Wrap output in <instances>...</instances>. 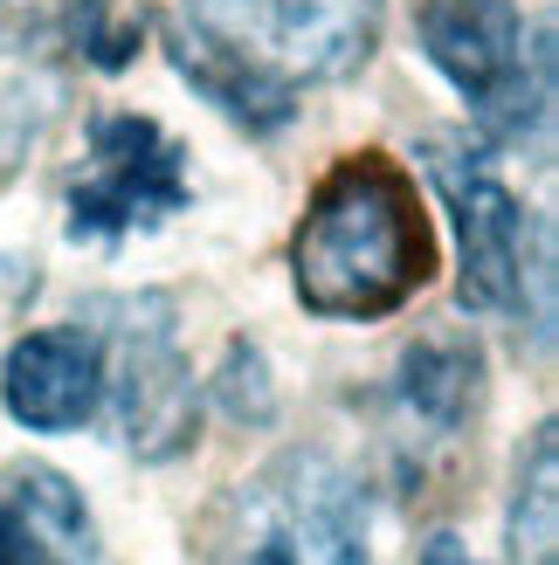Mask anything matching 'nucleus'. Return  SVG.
Listing matches in <instances>:
<instances>
[{
    "mask_svg": "<svg viewBox=\"0 0 559 565\" xmlns=\"http://www.w3.org/2000/svg\"><path fill=\"white\" fill-rule=\"evenodd\" d=\"M380 49V0H187L166 55L221 118L284 131L297 90L346 83Z\"/></svg>",
    "mask_w": 559,
    "mask_h": 565,
    "instance_id": "obj_1",
    "label": "nucleus"
},
{
    "mask_svg": "<svg viewBox=\"0 0 559 565\" xmlns=\"http://www.w3.org/2000/svg\"><path fill=\"white\" fill-rule=\"evenodd\" d=\"M297 297L312 318H387L435 269V242L414 180L387 159H339L318 180L304 228L291 242Z\"/></svg>",
    "mask_w": 559,
    "mask_h": 565,
    "instance_id": "obj_2",
    "label": "nucleus"
},
{
    "mask_svg": "<svg viewBox=\"0 0 559 565\" xmlns=\"http://www.w3.org/2000/svg\"><path fill=\"white\" fill-rule=\"evenodd\" d=\"M221 565H367V490L331 456H284L235 497Z\"/></svg>",
    "mask_w": 559,
    "mask_h": 565,
    "instance_id": "obj_3",
    "label": "nucleus"
},
{
    "mask_svg": "<svg viewBox=\"0 0 559 565\" xmlns=\"http://www.w3.org/2000/svg\"><path fill=\"white\" fill-rule=\"evenodd\" d=\"M422 49L456 83L470 118L491 146H518L546 118V28L525 49V21L511 0H429L422 8Z\"/></svg>",
    "mask_w": 559,
    "mask_h": 565,
    "instance_id": "obj_4",
    "label": "nucleus"
},
{
    "mask_svg": "<svg viewBox=\"0 0 559 565\" xmlns=\"http://www.w3.org/2000/svg\"><path fill=\"white\" fill-rule=\"evenodd\" d=\"M91 318L104 324L97 359H104V393H110V414H118L125 441L146 462L180 456L193 441V407L201 401H193V373L173 338V303L146 290V297L91 303Z\"/></svg>",
    "mask_w": 559,
    "mask_h": 565,
    "instance_id": "obj_5",
    "label": "nucleus"
},
{
    "mask_svg": "<svg viewBox=\"0 0 559 565\" xmlns=\"http://www.w3.org/2000/svg\"><path fill=\"white\" fill-rule=\"evenodd\" d=\"M422 166H429V180H435L442 201H450V221H456V248H463L456 297H463V310H518L525 276H546L539 221L525 214L511 201V186L470 146H456V138H429Z\"/></svg>",
    "mask_w": 559,
    "mask_h": 565,
    "instance_id": "obj_6",
    "label": "nucleus"
},
{
    "mask_svg": "<svg viewBox=\"0 0 559 565\" xmlns=\"http://www.w3.org/2000/svg\"><path fill=\"white\" fill-rule=\"evenodd\" d=\"M187 152L138 110H104L91 125V173L70 186V235L118 242L131 228H159L187 207Z\"/></svg>",
    "mask_w": 559,
    "mask_h": 565,
    "instance_id": "obj_7",
    "label": "nucleus"
},
{
    "mask_svg": "<svg viewBox=\"0 0 559 565\" xmlns=\"http://www.w3.org/2000/svg\"><path fill=\"white\" fill-rule=\"evenodd\" d=\"M0 401L21 428L35 435H70L97 414L104 401V359H97V331L83 324H49L28 331L0 365Z\"/></svg>",
    "mask_w": 559,
    "mask_h": 565,
    "instance_id": "obj_8",
    "label": "nucleus"
},
{
    "mask_svg": "<svg viewBox=\"0 0 559 565\" xmlns=\"http://www.w3.org/2000/svg\"><path fill=\"white\" fill-rule=\"evenodd\" d=\"M91 558V511L70 476L42 462H14L0 476V565H83Z\"/></svg>",
    "mask_w": 559,
    "mask_h": 565,
    "instance_id": "obj_9",
    "label": "nucleus"
},
{
    "mask_svg": "<svg viewBox=\"0 0 559 565\" xmlns=\"http://www.w3.org/2000/svg\"><path fill=\"white\" fill-rule=\"evenodd\" d=\"M484 401V352L470 331H422L401 352V407L435 435H456Z\"/></svg>",
    "mask_w": 559,
    "mask_h": 565,
    "instance_id": "obj_10",
    "label": "nucleus"
},
{
    "mask_svg": "<svg viewBox=\"0 0 559 565\" xmlns=\"http://www.w3.org/2000/svg\"><path fill=\"white\" fill-rule=\"evenodd\" d=\"M511 565H552L559 552V441H552V420L532 435L518 462V497H511Z\"/></svg>",
    "mask_w": 559,
    "mask_h": 565,
    "instance_id": "obj_11",
    "label": "nucleus"
},
{
    "mask_svg": "<svg viewBox=\"0 0 559 565\" xmlns=\"http://www.w3.org/2000/svg\"><path fill=\"white\" fill-rule=\"evenodd\" d=\"M214 393H221V407H229V420H270V373H263V352L256 345H229V359H221V380H214Z\"/></svg>",
    "mask_w": 559,
    "mask_h": 565,
    "instance_id": "obj_12",
    "label": "nucleus"
},
{
    "mask_svg": "<svg viewBox=\"0 0 559 565\" xmlns=\"http://www.w3.org/2000/svg\"><path fill=\"white\" fill-rule=\"evenodd\" d=\"M28 35H35V0H0V55L28 49Z\"/></svg>",
    "mask_w": 559,
    "mask_h": 565,
    "instance_id": "obj_13",
    "label": "nucleus"
},
{
    "mask_svg": "<svg viewBox=\"0 0 559 565\" xmlns=\"http://www.w3.org/2000/svg\"><path fill=\"white\" fill-rule=\"evenodd\" d=\"M422 565H477V558H470V545H463V539H450V531H442V539H429Z\"/></svg>",
    "mask_w": 559,
    "mask_h": 565,
    "instance_id": "obj_14",
    "label": "nucleus"
}]
</instances>
